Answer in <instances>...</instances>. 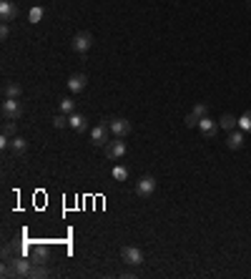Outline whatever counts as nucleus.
Returning <instances> with one entry per match:
<instances>
[{
	"instance_id": "393cba45",
	"label": "nucleus",
	"mask_w": 251,
	"mask_h": 279,
	"mask_svg": "<svg viewBox=\"0 0 251 279\" xmlns=\"http://www.w3.org/2000/svg\"><path fill=\"white\" fill-rule=\"evenodd\" d=\"M186 126H188V128H194V126H199V118H196V113H194V111H191V113L186 116Z\"/></svg>"
},
{
	"instance_id": "423d86ee",
	"label": "nucleus",
	"mask_w": 251,
	"mask_h": 279,
	"mask_svg": "<svg viewBox=\"0 0 251 279\" xmlns=\"http://www.w3.org/2000/svg\"><path fill=\"white\" fill-rule=\"evenodd\" d=\"M91 46H93V35L91 33H86V30L75 33V38H73V51L75 53H88Z\"/></svg>"
},
{
	"instance_id": "4be33fe9",
	"label": "nucleus",
	"mask_w": 251,
	"mask_h": 279,
	"mask_svg": "<svg viewBox=\"0 0 251 279\" xmlns=\"http://www.w3.org/2000/svg\"><path fill=\"white\" fill-rule=\"evenodd\" d=\"M239 128H241V131H251V111H246V113L239 118Z\"/></svg>"
},
{
	"instance_id": "2eb2a0df",
	"label": "nucleus",
	"mask_w": 251,
	"mask_h": 279,
	"mask_svg": "<svg viewBox=\"0 0 251 279\" xmlns=\"http://www.w3.org/2000/svg\"><path fill=\"white\" fill-rule=\"evenodd\" d=\"M20 93H23V91H20V85L13 83V81H8V83L3 85V96H5V98H20Z\"/></svg>"
},
{
	"instance_id": "4468645a",
	"label": "nucleus",
	"mask_w": 251,
	"mask_h": 279,
	"mask_svg": "<svg viewBox=\"0 0 251 279\" xmlns=\"http://www.w3.org/2000/svg\"><path fill=\"white\" fill-rule=\"evenodd\" d=\"M8 148H10L13 154H18V156H20V154H25V148H28V141H25V139H20V136H13V139H10V146H8Z\"/></svg>"
},
{
	"instance_id": "a211bd4d",
	"label": "nucleus",
	"mask_w": 251,
	"mask_h": 279,
	"mask_svg": "<svg viewBox=\"0 0 251 279\" xmlns=\"http://www.w3.org/2000/svg\"><path fill=\"white\" fill-rule=\"evenodd\" d=\"M28 277H30V279H40V277H48V269H46L43 264H40V262H35Z\"/></svg>"
},
{
	"instance_id": "7ed1b4c3",
	"label": "nucleus",
	"mask_w": 251,
	"mask_h": 279,
	"mask_svg": "<svg viewBox=\"0 0 251 279\" xmlns=\"http://www.w3.org/2000/svg\"><path fill=\"white\" fill-rule=\"evenodd\" d=\"M108 128H111V134L116 139H126L131 134V121H126V118H108Z\"/></svg>"
},
{
	"instance_id": "f3484780",
	"label": "nucleus",
	"mask_w": 251,
	"mask_h": 279,
	"mask_svg": "<svg viewBox=\"0 0 251 279\" xmlns=\"http://www.w3.org/2000/svg\"><path fill=\"white\" fill-rule=\"evenodd\" d=\"M3 136H5V139L18 136V123H15V121H5V123H3Z\"/></svg>"
},
{
	"instance_id": "9b49d317",
	"label": "nucleus",
	"mask_w": 251,
	"mask_h": 279,
	"mask_svg": "<svg viewBox=\"0 0 251 279\" xmlns=\"http://www.w3.org/2000/svg\"><path fill=\"white\" fill-rule=\"evenodd\" d=\"M15 15H18V8L10 3V0H3V3H0V18H3V23L15 20Z\"/></svg>"
},
{
	"instance_id": "39448f33",
	"label": "nucleus",
	"mask_w": 251,
	"mask_h": 279,
	"mask_svg": "<svg viewBox=\"0 0 251 279\" xmlns=\"http://www.w3.org/2000/svg\"><path fill=\"white\" fill-rule=\"evenodd\" d=\"M121 259L126 264H131V267H138V264H143V251L138 247H123L121 249Z\"/></svg>"
},
{
	"instance_id": "6ab92c4d",
	"label": "nucleus",
	"mask_w": 251,
	"mask_h": 279,
	"mask_svg": "<svg viewBox=\"0 0 251 279\" xmlns=\"http://www.w3.org/2000/svg\"><path fill=\"white\" fill-rule=\"evenodd\" d=\"M60 113H66V116L75 113V103L71 98H60Z\"/></svg>"
},
{
	"instance_id": "1a4fd4ad",
	"label": "nucleus",
	"mask_w": 251,
	"mask_h": 279,
	"mask_svg": "<svg viewBox=\"0 0 251 279\" xmlns=\"http://www.w3.org/2000/svg\"><path fill=\"white\" fill-rule=\"evenodd\" d=\"M86 85H88V76H86V73H73V76L68 78V88H71L73 93H80Z\"/></svg>"
},
{
	"instance_id": "cd10ccee",
	"label": "nucleus",
	"mask_w": 251,
	"mask_h": 279,
	"mask_svg": "<svg viewBox=\"0 0 251 279\" xmlns=\"http://www.w3.org/2000/svg\"><path fill=\"white\" fill-rule=\"evenodd\" d=\"M249 8H251V0H249Z\"/></svg>"
},
{
	"instance_id": "aec40b11",
	"label": "nucleus",
	"mask_w": 251,
	"mask_h": 279,
	"mask_svg": "<svg viewBox=\"0 0 251 279\" xmlns=\"http://www.w3.org/2000/svg\"><path fill=\"white\" fill-rule=\"evenodd\" d=\"M111 176H113L116 181H126V179H128V168H126V166H113Z\"/></svg>"
},
{
	"instance_id": "0eeeda50",
	"label": "nucleus",
	"mask_w": 251,
	"mask_h": 279,
	"mask_svg": "<svg viewBox=\"0 0 251 279\" xmlns=\"http://www.w3.org/2000/svg\"><path fill=\"white\" fill-rule=\"evenodd\" d=\"M103 151H106V156H108L111 161H116V159L126 156V143H123L121 139H116V141H108L106 146H103Z\"/></svg>"
},
{
	"instance_id": "bb28decb",
	"label": "nucleus",
	"mask_w": 251,
	"mask_h": 279,
	"mask_svg": "<svg viewBox=\"0 0 251 279\" xmlns=\"http://www.w3.org/2000/svg\"><path fill=\"white\" fill-rule=\"evenodd\" d=\"M10 256H13V244H5L3 247V259H10Z\"/></svg>"
},
{
	"instance_id": "ddd939ff",
	"label": "nucleus",
	"mask_w": 251,
	"mask_h": 279,
	"mask_svg": "<svg viewBox=\"0 0 251 279\" xmlns=\"http://www.w3.org/2000/svg\"><path fill=\"white\" fill-rule=\"evenodd\" d=\"M226 146L231 148V151H239V148L244 146V134H241V131H236V128H234V131H228Z\"/></svg>"
},
{
	"instance_id": "20e7f679",
	"label": "nucleus",
	"mask_w": 251,
	"mask_h": 279,
	"mask_svg": "<svg viewBox=\"0 0 251 279\" xmlns=\"http://www.w3.org/2000/svg\"><path fill=\"white\" fill-rule=\"evenodd\" d=\"M108 134H111L108 123H96V126L91 128V141H93V146H106V143H108Z\"/></svg>"
},
{
	"instance_id": "9d476101",
	"label": "nucleus",
	"mask_w": 251,
	"mask_h": 279,
	"mask_svg": "<svg viewBox=\"0 0 251 279\" xmlns=\"http://www.w3.org/2000/svg\"><path fill=\"white\" fill-rule=\"evenodd\" d=\"M30 256H33V262L46 264L48 256H50V249H48L46 244H35V247H30Z\"/></svg>"
},
{
	"instance_id": "a878e982",
	"label": "nucleus",
	"mask_w": 251,
	"mask_h": 279,
	"mask_svg": "<svg viewBox=\"0 0 251 279\" xmlns=\"http://www.w3.org/2000/svg\"><path fill=\"white\" fill-rule=\"evenodd\" d=\"M8 35H10V26H8V23H3V26H0V38L5 40Z\"/></svg>"
},
{
	"instance_id": "f03ea898",
	"label": "nucleus",
	"mask_w": 251,
	"mask_h": 279,
	"mask_svg": "<svg viewBox=\"0 0 251 279\" xmlns=\"http://www.w3.org/2000/svg\"><path fill=\"white\" fill-rule=\"evenodd\" d=\"M156 191V179L153 176H141L138 181H136V196H141V199H149L151 194Z\"/></svg>"
},
{
	"instance_id": "f8f14e48",
	"label": "nucleus",
	"mask_w": 251,
	"mask_h": 279,
	"mask_svg": "<svg viewBox=\"0 0 251 279\" xmlns=\"http://www.w3.org/2000/svg\"><path fill=\"white\" fill-rule=\"evenodd\" d=\"M68 126L73 128V131H86V128H88V118L83 113H71L68 116Z\"/></svg>"
},
{
	"instance_id": "6e6552de",
	"label": "nucleus",
	"mask_w": 251,
	"mask_h": 279,
	"mask_svg": "<svg viewBox=\"0 0 251 279\" xmlns=\"http://www.w3.org/2000/svg\"><path fill=\"white\" fill-rule=\"evenodd\" d=\"M199 131L203 134V139H214V136H216V131H219V126H216V121H214V118L203 116V118L199 121Z\"/></svg>"
},
{
	"instance_id": "f257e3e1",
	"label": "nucleus",
	"mask_w": 251,
	"mask_h": 279,
	"mask_svg": "<svg viewBox=\"0 0 251 279\" xmlns=\"http://www.w3.org/2000/svg\"><path fill=\"white\" fill-rule=\"evenodd\" d=\"M0 113H3L5 121H18L20 113H23V106H20L18 98H5V101H3V109H0Z\"/></svg>"
},
{
	"instance_id": "b1692460",
	"label": "nucleus",
	"mask_w": 251,
	"mask_h": 279,
	"mask_svg": "<svg viewBox=\"0 0 251 279\" xmlns=\"http://www.w3.org/2000/svg\"><path fill=\"white\" fill-rule=\"evenodd\" d=\"M53 126H55V128H63V126H68V116H66V113L55 116V118H53Z\"/></svg>"
},
{
	"instance_id": "dca6fc26",
	"label": "nucleus",
	"mask_w": 251,
	"mask_h": 279,
	"mask_svg": "<svg viewBox=\"0 0 251 279\" xmlns=\"http://www.w3.org/2000/svg\"><path fill=\"white\" fill-rule=\"evenodd\" d=\"M219 126H221V128H226V131H234V128L239 126V118H234L231 113H224V116L219 118Z\"/></svg>"
},
{
	"instance_id": "5701e85b",
	"label": "nucleus",
	"mask_w": 251,
	"mask_h": 279,
	"mask_svg": "<svg viewBox=\"0 0 251 279\" xmlns=\"http://www.w3.org/2000/svg\"><path fill=\"white\" fill-rule=\"evenodd\" d=\"M194 113H196V118L201 121L203 116H208V106H206V103H196V106H194Z\"/></svg>"
},
{
	"instance_id": "412c9836",
	"label": "nucleus",
	"mask_w": 251,
	"mask_h": 279,
	"mask_svg": "<svg viewBox=\"0 0 251 279\" xmlns=\"http://www.w3.org/2000/svg\"><path fill=\"white\" fill-rule=\"evenodd\" d=\"M40 18H43V8H40V5H35V8L28 13V20H30V23L35 26V23H40Z\"/></svg>"
}]
</instances>
